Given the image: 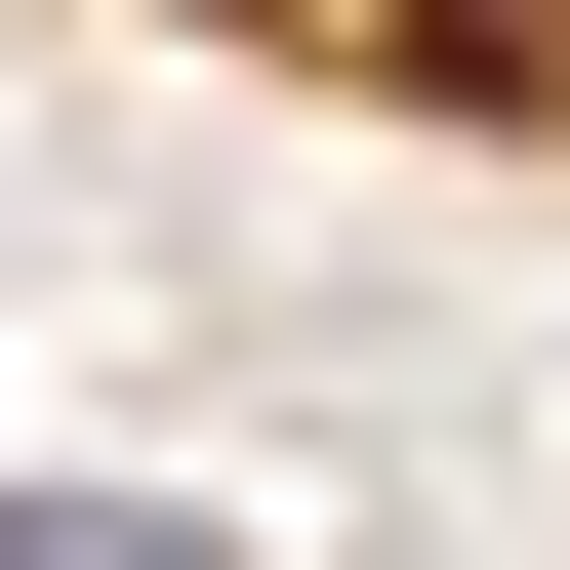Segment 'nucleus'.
<instances>
[{"mask_svg": "<svg viewBox=\"0 0 570 570\" xmlns=\"http://www.w3.org/2000/svg\"><path fill=\"white\" fill-rule=\"evenodd\" d=\"M0 570H204V530H164V489H0Z\"/></svg>", "mask_w": 570, "mask_h": 570, "instance_id": "f257e3e1", "label": "nucleus"}]
</instances>
